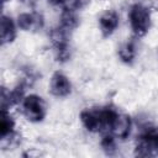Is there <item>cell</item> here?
<instances>
[{"label": "cell", "mask_w": 158, "mask_h": 158, "mask_svg": "<svg viewBox=\"0 0 158 158\" xmlns=\"http://www.w3.org/2000/svg\"><path fill=\"white\" fill-rule=\"evenodd\" d=\"M117 111L111 106L100 109H88L80 112V120L84 127L90 132H101L110 128V125Z\"/></svg>", "instance_id": "obj_1"}, {"label": "cell", "mask_w": 158, "mask_h": 158, "mask_svg": "<svg viewBox=\"0 0 158 158\" xmlns=\"http://www.w3.org/2000/svg\"><path fill=\"white\" fill-rule=\"evenodd\" d=\"M135 154L138 157H157L158 156V127L146 125L136 141Z\"/></svg>", "instance_id": "obj_2"}, {"label": "cell", "mask_w": 158, "mask_h": 158, "mask_svg": "<svg viewBox=\"0 0 158 158\" xmlns=\"http://www.w3.org/2000/svg\"><path fill=\"white\" fill-rule=\"evenodd\" d=\"M128 19L135 36L142 37L148 32L151 27V12L146 6L141 4H135L131 6Z\"/></svg>", "instance_id": "obj_3"}, {"label": "cell", "mask_w": 158, "mask_h": 158, "mask_svg": "<svg viewBox=\"0 0 158 158\" xmlns=\"http://www.w3.org/2000/svg\"><path fill=\"white\" fill-rule=\"evenodd\" d=\"M69 32L70 31L63 28L62 26L53 28L51 32V41H52V46L54 49V54H56L57 60L59 62H65L70 57L69 42H68Z\"/></svg>", "instance_id": "obj_4"}, {"label": "cell", "mask_w": 158, "mask_h": 158, "mask_svg": "<svg viewBox=\"0 0 158 158\" xmlns=\"http://www.w3.org/2000/svg\"><path fill=\"white\" fill-rule=\"evenodd\" d=\"M22 107L25 116L27 117V120L32 122H40L46 116V104L42 100V98L35 94L23 98Z\"/></svg>", "instance_id": "obj_5"}, {"label": "cell", "mask_w": 158, "mask_h": 158, "mask_svg": "<svg viewBox=\"0 0 158 158\" xmlns=\"http://www.w3.org/2000/svg\"><path fill=\"white\" fill-rule=\"evenodd\" d=\"M109 131L115 138L125 139L130 135V131H131V120H130V117L125 114L117 112L115 115L111 125H110Z\"/></svg>", "instance_id": "obj_6"}, {"label": "cell", "mask_w": 158, "mask_h": 158, "mask_svg": "<svg viewBox=\"0 0 158 158\" xmlns=\"http://www.w3.org/2000/svg\"><path fill=\"white\" fill-rule=\"evenodd\" d=\"M70 90H72V85H70L69 79L64 74L56 72L52 75L51 81H49L51 94L58 98H63V96H67L70 93Z\"/></svg>", "instance_id": "obj_7"}, {"label": "cell", "mask_w": 158, "mask_h": 158, "mask_svg": "<svg viewBox=\"0 0 158 158\" xmlns=\"http://www.w3.org/2000/svg\"><path fill=\"white\" fill-rule=\"evenodd\" d=\"M17 25L25 31L38 30L43 26V17L36 12H23L17 17Z\"/></svg>", "instance_id": "obj_8"}, {"label": "cell", "mask_w": 158, "mask_h": 158, "mask_svg": "<svg viewBox=\"0 0 158 158\" xmlns=\"http://www.w3.org/2000/svg\"><path fill=\"white\" fill-rule=\"evenodd\" d=\"M100 30L104 37H109L118 26V15L115 11H106L99 19Z\"/></svg>", "instance_id": "obj_9"}, {"label": "cell", "mask_w": 158, "mask_h": 158, "mask_svg": "<svg viewBox=\"0 0 158 158\" xmlns=\"http://www.w3.org/2000/svg\"><path fill=\"white\" fill-rule=\"evenodd\" d=\"M15 121L7 112V110H1L0 114V139L6 141L9 139L10 142L15 137Z\"/></svg>", "instance_id": "obj_10"}, {"label": "cell", "mask_w": 158, "mask_h": 158, "mask_svg": "<svg viewBox=\"0 0 158 158\" xmlns=\"http://www.w3.org/2000/svg\"><path fill=\"white\" fill-rule=\"evenodd\" d=\"M16 37V26L11 17L5 15L1 16L0 20V40L2 44L11 43Z\"/></svg>", "instance_id": "obj_11"}, {"label": "cell", "mask_w": 158, "mask_h": 158, "mask_svg": "<svg viewBox=\"0 0 158 158\" xmlns=\"http://www.w3.org/2000/svg\"><path fill=\"white\" fill-rule=\"evenodd\" d=\"M79 23V19L75 14V11L73 10H63L62 15H60V23L59 26H62L63 28L72 31L74 30Z\"/></svg>", "instance_id": "obj_12"}, {"label": "cell", "mask_w": 158, "mask_h": 158, "mask_svg": "<svg viewBox=\"0 0 158 158\" xmlns=\"http://www.w3.org/2000/svg\"><path fill=\"white\" fill-rule=\"evenodd\" d=\"M48 2L54 6H60L63 7V10L77 11L83 9L88 4V0H48Z\"/></svg>", "instance_id": "obj_13"}, {"label": "cell", "mask_w": 158, "mask_h": 158, "mask_svg": "<svg viewBox=\"0 0 158 158\" xmlns=\"http://www.w3.org/2000/svg\"><path fill=\"white\" fill-rule=\"evenodd\" d=\"M118 57L125 63H132L136 57V46L132 41L123 43L118 48Z\"/></svg>", "instance_id": "obj_14"}, {"label": "cell", "mask_w": 158, "mask_h": 158, "mask_svg": "<svg viewBox=\"0 0 158 158\" xmlns=\"http://www.w3.org/2000/svg\"><path fill=\"white\" fill-rule=\"evenodd\" d=\"M101 147L107 154H114L116 151V142L115 137L111 133H106L101 139Z\"/></svg>", "instance_id": "obj_15"}, {"label": "cell", "mask_w": 158, "mask_h": 158, "mask_svg": "<svg viewBox=\"0 0 158 158\" xmlns=\"http://www.w3.org/2000/svg\"><path fill=\"white\" fill-rule=\"evenodd\" d=\"M5 1H7V0H2V2H5Z\"/></svg>", "instance_id": "obj_16"}]
</instances>
